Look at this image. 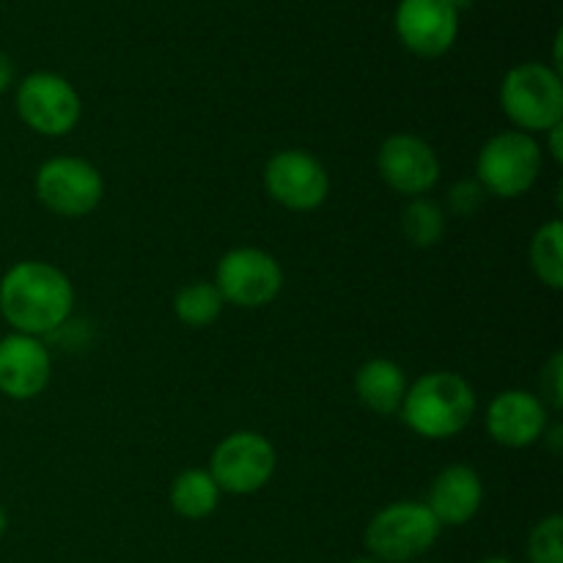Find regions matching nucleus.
I'll list each match as a JSON object with an SVG mask.
<instances>
[{
  "label": "nucleus",
  "mask_w": 563,
  "mask_h": 563,
  "mask_svg": "<svg viewBox=\"0 0 563 563\" xmlns=\"http://www.w3.org/2000/svg\"><path fill=\"white\" fill-rule=\"evenodd\" d=\"M487 198V190L473 176V179H460L456 185H451L449 196H445V207L454 218H473V214L482 212Z\"/></svg>",
  "instance_id": "22"
},
{
  "label": "nucleus",
  "mask_w": 563,
  "mask_h": 563,
  "mask_svg": "<svg viewBox=\"0 0 563 563\" xmlns=\"http://www.w3.org/2000/svg\"><path fill=\"white\" fill-rule=\"evenodd\" d=\"M484 427L504 449H531L548 432L550 410L531 390L509 388L489 401Z\"/></svg>",
  "instance_id": "13"
},
{
  "label": "nucleus",
  "mask_w": 563,
  "mask_h": 563,
  "mask_svg": "<svg viewBox=\"0 0 563 563\" xmlns=\"http://www.w3.org/2000/svg\"><path fill=\"white\" fill-rule=\"evenodd\" d=\"M214 286L223 295L225 306L242 311H256L269 306L284 289V267L264 247L242 245L223 253L214 269Z\"/></svg>",
  "instance_id": "9"
},
{
  "label": "nucleus",
  "mask_w": 563,
  "mask_h": 563,
  "mask_svg": "<svg viewBox=\"0 0 563 563\" xmlns=\"http://www.w3.org/2000/svg\"><path fill=\"white\" fill-rule=\"evenodd\" d=\"M500 108L526 135H544L563 124L561 71L539 60L511 66L500 82Z\"/></svg>",
  "instance_id": "3"
},
{
  "label": "nucleus",
  "mask_w": 563,
  "mask_h": 563,
  "mask_svg": "<svg viewBox=\"0 0 563 563\" xmlns=\"http://www.w3.org/2000/svg\"><path fill=\"white\" fill-rule=\"evenodd\" d=\"M264 190L289 212H313L330 196V174L306 148H280L264 165Z\"/></svg>",
  "instance_id": "10"
},
{
  "label": "nucleus",
  "mask_w": 563,
  "mask_h": 563,
  "mask_svg": "<svg viewBox=\"0 0 563 563\" xmlns=\"http://www.w3.org/2000/svg\"><path fill=\"white\" fill-rule=\"evenodd\" d=\"M443 526L421 500H396L379 509L363 531L368 555L383 563L418 561L438 544Z\"/></svg>",
  "instance_id": "4"
},
{
  "label": "nucleus",
  "mask_w": 563,
  "mask_h": 563,
  "mask_svg": "<svg viewBox=\"0 0 563 563\" xmlns=\"http://www.w3.org/2000/svg\"><path fill=\"white\" fill-rule=\"evenodd\" d=\"M14 108L22 124L42 137H64L80 124L82 99L58 71H31L16 82Z\"/></svg>",
  "instance_id": "7"
},
{
  "label": "nucleus",
  "mask_w": 563,
  "mask_h": 563,
  "mask_svg": "<svg viewBox=\"0 0 563 563\" xmlns=\"http://www.w3.org/2000/svg\"><path fill=\"white\" fill-rule=\"evenodd\" d=\"M5 531H9V511H5L3 506H0V539L5 537Z\"/></svg>",
  "instance_id": "26"
},
{
  "label": "nucleus",
  "mask_w": 563,
  "mask_h": 563,
  "mask_svg": "<svg viewBox=\"0 0 563 563\" xmlns=\"http://www.w3.org/2000/svg\"><path fill=\"white\" fill-rule=\"evenodd\" d=\"M396 36L418 58H443L460 36V11L451 0H399Z\"/></svg>",
  "instance_id": "12"
},
{
  "label": "nucleus",
  "mask_w": 563,
  "mask_h": 563,
  "mask_svg": "<svg viewBox=\"0 0 563 563\" xmlns=\"http://www.w3.org/2000/svg\"><path fill=\"white\" fill-rule=\"evenodd\" d=\"M220 498H223V493H220L218 482H214L212 473H209L207 467H187V471H181L179 476L170 482L168 489L170 509H174L181 520L190 522L212 517L214 511H218Z\"/></svg>",
  "instance_id": "17"
},
{
  "label": "nucleus",
  "mask_w": 563,
  "mask_h": 563,
  "mask_svg": "<svg viewBox=\"0 0 563 563\" xmlns=\"http://www.w3.org/2000/svg\"><path fill=\"white\" fill-rule=\"evenodd\" d=\"M401 234L412 247H434L443 242L449 229V214L432 198H410L401 209Z\"/></svg>",
  "instance_id": "19"
},
{
  "label": "nucleus",
  "mask_w": 563,
  "mask_h": 563,
  "mask_svg": "<svg viewBox=\"0 0 563 563\" xmlns=\"http://www.w3.org/2000/svg\"><path fill=\"white\" fill-rule=\"evenodd\" d=\"M539 399L550 412H561L563 407V355L553 352L550 361L542 366L539 374Z\"/></svg>",
  "instance_id": "23"
},
{
  "label": "nucleus",
  "mask_w": 563,
  "mask_h": 563,
  "mask_svg": "<svg viewBox=\"0 0 563 563\" xmlns=\"http://www.w3.org/2000/svg\"><path fill=\"white\" fill-rule=\"evenodd\" d=\"M423 504L443 528L467 526L484 506V482L471 465H449L434 476Z\"/></svg>",
  "instance_id": "15"
},
{
  "label": "nucleus",
  "mask_w": 563,
  "mask_h": 563,
  "mask_svg": "<svg viewBox=\"0 0 563 563\" xmlns=\"http://www.w3.org/2000/svg\"><path fill=\"white\" fill-rule=\"evenodd\" d=\"M407 388L410 383L405 368L390 357H372L355 372L357 401L379 418L399 416Z\"/></svg>",
  "instance_id": "16"
},
{
  "label": "nucleus",
  "mask_w": 563,
  "mask_h": 563,
  "mask_svg": "<svg viewBox=\"0 0 563 563\" xmlns=\"http://www.w3.org/2000/svg\"><path fill=\"white\" fill-rule=\"evenodd\" d=\"M377 174L394 192L410 198H421L434 190L440 181L443 165L432 143L410 132H396L385 137L377 148Z\"/></svg>",
  "instance_id": "11"
},
{
  "label": "nucleus",
  "mask_w": 563,
  "mask_h": 563,
  "mask_svg": "<svg viewBox=\"0 0 563 563\" xmlns=\"http://www.w3.org/2000/svg\"><path fill=\"white\" fill-rule=\"evenodd\" d=\"M528 561L531 563H563V517L550 515L528 533Z\"/></svg>",
  "instance_id": "21"
},
{
  "label": "nucleus",
  "mask_w": 563,
  "mask_h": 563,
  "mask_svg": "<svg viewBox=\"0 0 563 563\" xmlns=\"http://www.w3.org/2000/svg\"><path fill=\"white\" fill-rule=\"evenodd\" d=\"M476 390L456 372H429L407 388L401 421L423 440H451L465 432L476 416Z\"/></svg>",
  "instance_id": "2"
},
{
  "label": "nucleus",
  "mask_w": 563,
  "mask_h": 563,
  "mask_svg": "<svg viewBox=\"0 0 563 563\" xmlns=\"http://www.w3.org/2000/svg\"><path fill=\"white\" fill-rule=\"evenodd\" d=\"M38 203L58 218L77 220L97 212L104 198V179L93 163L82 157H49L33 176Z\"/></svg>",
  "instance_id": "6"
},
{
  "label": "nucleus",
  "mask_w": 563,
  "mask_h": 563,
  "mask_svg": "<svg viewBox=\"0 0 563 563\" xmlns=\"http://www.w3.org/2000/svg\"><path fill=\"white\" fill-rule=\"evenodd\" d=\"M544 152L533 135L520 130H506L489 137L476 157V181L487 196L522 198L533 190L542 176Z\"/></svg>",
  "instance_id": "5"
},
{
  "label": "nucleus",
  "mask_w": 563,
  "mask_h": 563,
  "mask_svg": "<svg viewBox=\"0 0 563 563\" xmlns=\"http://www.w3.org/2000/svg\"><path fill=\"white\" fill-rule=\"evenodd\" d=\"M225 300L212 280H192L181 286L174 297V313L185 328L203 330L214 324L223 313Z\"/></svg>",
  "instance_id": "20"
},
{
  "label": "nucleus",
  "mask_w": 563,
  "mask_h": 563,
  "mask_svg": "<svg viewBox=\"0 0 563 563\" xmlns=\"http://www.w3.org/2000/svg\"><path fill=\"white\" fill-rule=\"evenodd\" d=\"M482 563H515V561L506 559V555H489V559H484Z\"/></svg>",
  "instance_id": "28"
},
{
  "label": "nucleus",
  "mask_w": 563,
  "mask_h": 563,
  "mask_svg": "<svg viewBox=\"0 0 563 563\" xmlns=\"http://www.w3.org/2000/svg\"><path fill=\"white\" fill-rule=\"evenodd\" d=\"M209 473L223 495H256L278 471V451L262 432L240 429L214 445Z\"/></svg>",
  "instance_id": "8"
},
{
  "label": "nucleus",
  "mask_w": 563,
  "mask_h": 563,
  "mask_svg": "<svg viewBox=\"0 0 563 563\" xmlns=\"http://www.w3.org/2000/svg\"><path fill=\"white\" fill-rule=\"evenodd\" d=\"M75 311V286L69 275L42 258L11 264L0 278V317L11 333L44 335L64 328Z\"/></svg>",
  "instance_id": "1"
},
{
  "label": "nucleus",
  "mask_w": 563,
  "mask_h": 563,
  "mask_svg": "<svg viewBox=\"0 0 563 563\" xmlns=\"http://www.w3.org/2000/svg\"><path fill=\"white\" fill-rule=\"evenodd\" d=\"M528 258H531V269L539 284L553 291L563 289V225L559 218L548 220L533 231Z\"/></svg>",
  "instance_id": "18"
},
{
  "label": "nucleus",
  "mask_w": 563,
  "mask_h": 563,
  "mask_svg": "<svg viewBox=\"0 0 563 563\" xmlns=\"http://www.w3.org/2000/svg\"><path fill=\"white\" fill-rule=\"evenodd\" d=\"M350 563H383V561H377V559H374V555H357V559H352Z\"/></svg>",
  "instance_id": "27"
},
{
  "label": "nucleus",
  "mask_w": 563,
  "mask_h": 563,
  "mask_svg": "<svg viewBox=\"0 0 563 563\" xmlns=\"http://www.w3.org/2000/svg\"><path fill=\"white\" fill-rule=\"evenodd\" d=\"M407 563H423V561H407Z\"/></svg>",
  "instance_id": "29"
},
{
  "label": "nucleus",
  "mask_w": 563,
  "mask_h": 563,
  "mask_svg": "<svg viewBox=\"0 0 563 563\" xmlns=\"http://www.w3.org/2000/svg\"><path fill=\"white\" fill-rule=\"evenodd\" d=\"M548 135V152L550 157L555 159V163H563V143H561V135H563V124L553 126V130L544 132Z\"/></svg>",
  "instance_id": "25"
},
{
  "label": "nucleus",
  "mask_w": 563,
  "mask_h": 563,
  "mask_svg": "<svg viewBox=\"0 0 563 563\" xmlns=\"http://www.w3.org/2000/svg\"><path fill=\"white\" fill-rule=\"evenodd\" d=\"M53 357L36 335L9 333L0 339V394L11 401H31L47 390Z\"/></svg>",
  "instance_id": "14"
},
{
  "label": "nucleus",
  "mask_w": 563,
  "mask_h": 563,
  "mask_svg": "<svg viewBox=\"0 0 563 563\" xmlns=\"http://www.w3.org/2000/svg\"><path fill=\"white\" fill-rule=\"evenodd\" d=\"M14 77H16L14 60H11L5 53H0V97L14 86Z\"/></svg>",
  "instance_id": "24"
}]
</instances>
